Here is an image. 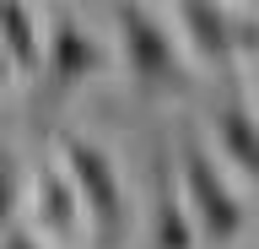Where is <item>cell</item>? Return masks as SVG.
Here are the masks:
<instances>
[{"mask_svg":"<svg viewBox=\"0 0 259 249\" xmlns=\"http://www.w3.org/2000/svg\"><path fill=\"white\" fill-rule=\"evenodd\" d=\"M178 190L194 217V233L205 249H232L243 233V200L232 195L227 173L216 168L210 147L200 141L194 125H178Z\"/></svg>","mask_w":259,"mask_h":249,"instance_id":"cell-1","label":"cell"},{"mask_svg":"<svg viewBox=\"0 0 259 249\" xmlns=\"http://www.w3.org/2000/svg\"><path fill=\"white\" fill-rule=\"evenodd\" d=\"M60 163H65V173H70V184L81 195V211L92 222L97 249H124L130 200H124V179H119L108 147H97L92 135H81V130H65L60 135Z\"/></svg>","mask_w":259,"mask_h":249,"instance_id":"cell-2","label":"cell"},{"mask_svg":"<svg viewBox=\"0 0 259 249\" xmlns=\"http://www.w3.org/2000/svg\"><path fill=\"white\" fill-rule=\"evenodd\" d=\"M113 27H119V54L141 98L157 92H189V70H184V49L173 33L162 27L146 6H113Z\"/></svg>","mask_w":259,"mask_h":249,"instance_id":"cell-3","label":"cell"},{"mask_svg":"<svg viewBox=\"0 0 259 249\" xmlns=\"http://www.w3.org/2000/svg\"><path fill=\"white\" fill-rule=\"evenodd\" d=\"M97 70H108L103 44H97L70 11H54V22H49V54H44V82H38L44 87V109H60L87 76H97Z\"/></svg>","mask_w":259,"mask_h":249,"instance_id":"cell-4","label":"cell"},{"mask_svg":"<svg viewBox=\"0 0 259 249\" xmlns=\"http://www.w3.org/2000/svg\"><path fill=\"white\" fill-rule=\"evenodd\" d=\"M194 244H200V233H194V217L173 179V157L167 147H157L151 152V244L146 249H194Z\"/></svg>","mask_w":259,"mask_h":249,"instance_id":"cell-5","label":"cell"},{"mask_svg":"<svg viewBox=\"0 0 259 249\" xmlns=\"http://www.w3.org/2000/svg\"><path fill=\"white\" fill-rule=\"evenodd\" d=\"M32 211H38L44 238L76 244L87 211H81V195H76V184H70V173H65L60 157H54V163H38V173H32Z\"/></svg>","mask_w":259,"mask_h":249,"instance_id":"cell-6","label":"cell"},{"mask_svg":"<svg viewBox=\"0 0 259 249\" xmlns=\"http://www.w3.org/2000/svg\"><path fill=\"white\" fill-rule=\"evenodd\" d=\"M178 27H184V38H189L194 60L205 70H216V76H232V60H238V33H232V17H227L222 6H205V0H184V6H173Z\"/></svg>","mask_w":259,"mask_h":249,"instance_id":"cell-7","label":"cell"},{"mask_svg":"<svg viewBox=\"0 0 259 249\" xmlns=\"http://www.w3.org/2000/svg\"><path fill=\"white\" fill-rule=\"evenodd\" d=\"M0 49H6V60H11V70L22 76V82H44V33H38V17H32V6H16V0H6L0 6Z\"/></svg>","mask_w":259,"mask_h":249,"instance_id":"cell-8","label":"cell"},{"mask_svg":"<svg viewBox=\"0 0 259 249\" xmlns=\"http://www.w3.org/2000/svg\"><path fill=\"white\" fill-rule=\"evenodd\" d=\"M216 147L248 184H259V114L243 98H227L216 109Z\"/></svg>","mask_w":259,"mask_h":249,"instance_id":"cell-9","label":"cell"},{"mask_svg":"<svg viewBox=\"0 0 259 249\" xmlns=\"http://www.w3.org/2000/svg\"><path fill=\"white\" fill-rule=\"evenodd\" d=\"M16 195H22V168H16V157L6 147H0V238L16 228Z\"/></svg>","mask_w":259,"mask_h":249,"instance_id":"cell-10","label":"cell"},{"mask_svg":"<svg viewBox=\"0 0 259 249\" xmlns=\"http://www.w3.org/2000/svg\"><path fill=\"white\" fill-rule=\"evenodd\" d=\"M0 249H44V238H38L32 228H11L6 238H0Z\"/></svg>","mask_w":259,"mask_h":249,"instance_id":"cell-11","label":"cell"},{"mask_svg":"<svg viewBox=\"0 0 259 249\" xmlns=\"http://www.w3.org/2000/svg\"><path fill=\"white\" fill-rule=\"evenodd\" d=\"M11 76H16V70H11V60H6V49H0V92L11 87Z\"/></svg>","mask_w":259,"mask_h":249,"instance_id":"cell-12","label":"cell"},{"mask_svg":"<svg viewBox=\"0 0 259 249\" xmlns=\"http://www.w3.org/2000/svg\"><path fill=\"white\" fill-rule=\"evenodd\" d=\"M248 76H254V87H259V60H254V70H248Z\"/></svg>","mask_w":259,"mask_h":249,"instance_id":"cell-13","label":"cell"}]
</instances>
